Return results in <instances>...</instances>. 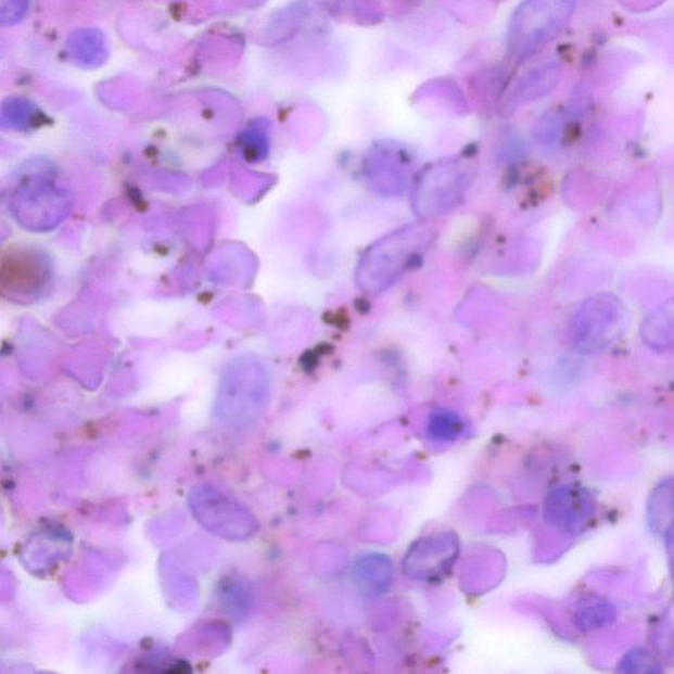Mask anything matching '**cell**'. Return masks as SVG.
I'll use <instances>...</instances> for the list:
<instances>
[{
	"mask_svg": "<svg viewBox=\"0 0 674 674\" xmlns=\"http://www.w3.org/2000/svg\"><path fill=\"white\" fill-rule=\"evenodd\" d=\"M52 280L49 258L30 246H12L0 253V294L10 300L34 301Z\"/></svg>",
	"mask_w": 674,
	"mask_h": 674,
	"instance_id": "6da1fadb",
	"label": "cell"
},
{
	"mask_svg": "<svg viewBox=\"0 0 674 674\" xmlns=\"http://www.w3.org/2000/svg\"><path fill=\"white\" fill-rule=\"evenodd\" d=\"M72 207L69 193L59 185L35 179L22 185L12 196V213L24 228L51 231L66 218Z\"/></svg>",
	"mask_w": 674,
	"mask_h": 674,
	"instance_id": "7a4b0ae2",
	"label": "cell"
},
{
	"mask_svg": "<svg viewBox=\"0 0 674 674\" xmlns=\"http://www.w3.org/2000/svg\"><path fill=\"white\" fill-rule=\"evenodd\" d=\"M459 556L460 539L454 531L420 537L405 556L406 576L419 583H435L447 576Z\"/></svg>",
	"mask_w": 674,
	"mask_h": 674,
	"instance_id": "3957f363",
	"label": "cell"
},
{
	"mask_svg": "<svg viewBox=\"0 0 674 674\" xmlns=\"http://www.w3.org/2000/svg\"><path fill=\"white\" fill-rule=\"evenodd\" d=\"M596 499L589 488L567 484L554 488L544 499V518L569 536L584 534L595 521Z\"/></svg>",
	"mask_w": 674,
	"mask_h": 674,
	"instance_id": "277c9868",
	"label": "cell"
},
{
	"mask_svg": "<svg viewBox=\"0 0 674 674\" xmlns=\"http://www.w3.org/2000/svg\"><path fill=\"white\" fill-rule=\"evenodd\" d=\"M472 170L462 169L459 165H443V168L430 169L420 181V191L423 195L432 198L434 207L443 213L447 208H453L466 195L471 187ZM430 203V204H432Z\"/></svg>",
	"mask_w": 674,
	"mask_h": 674,
	"instance_id": "5b68a950",
	"label": "cell"
},
{
	"mask_svg": "<svg viewBox=\"0 0 674 674\" xmlns=\"http://www.w3.org/2000/svg\"><path fill=\"white\" fill-rule=\"evenodd\" d=\"M65 51L72 63L82 69H97L109 58L106 37L101 30L92 28L73 33L66 41Z\"/></svg>",
	"mask_w": 674,
	"mask_h": 674,
	"instance_id": "8992f818",
	"label": "cell"
},
{
	"mask_svg": "<svg viewBox=\"0 0 674 674\" xmlns=\"http://www.w3.org/2000/svg\"><path fill=\"white\" fill-rule=\"evenodd\" d=\"M393 581L392 561L382 555H369L358 562L356 583L365 596H380L387 592Z\"/></svg>",
	"mask_w": 674,
	"mask_h": 674,
	"instance_id": "52a82bcc",
	"label": "cell"
},
{
	"mask_svg": "<svg viewBox=\"0 0 674 674\" xmlns=\"http://www.w3.org/2000/svg\"><path fill=\"white\" fill-rule=\"evenodd\" d=\"M648 524L654 535L671 539L673 530V481L666 479L649 497Z\"/></svg>",
	"mask_w": 674,
	"mask_h": 674,
	"instance_id": "ba28073f",
	"label": "cell"
},
{
	"mask_svg": "<svg viewBox=\"0 0 674 674\" xmlns=\"http://www.w3.org/2000/svg\"><path fill=\"white\" fill-rule=\"evenodd\" d=\"M615 620V609L601 597L589 596L583 599L574 611L573 623L583 633H595L609 626Z\"/></svg>",
	"mask_w": 674,
	"mask_h": 674,
	"instance_id": "9c48e42d",
	"label": "cell"
},
{
	"mask_svg": "<svg viewBox=\"0 0 674 674\" xmlns=\"http://www.w3.org/2000/svg\"><path fill=\"white\" fill-rule=\"evenodd\" d=\"M463 420L450 410H436L431 414L427 424V435L437 443L456 442L463 434Z\"/></svg>",
	"mask_w": 674,
	"mask_h": 674,
	"instance_id": "30bf717a",
	"label": "cell"
},
{
	"mask_svg": "<svg viewBox=\"0 0 674 674\" xmlns=\"http://www.w3.org/2000/svg\"><path fill=\"white\" fill-rule=\"evenodd\" d=\"M2 125L12 129L33 128L37 120V110L33 103L24 98H9L0 109Z\"/></svg>",
	"mask_w": 674,
	"mask_h": 674,
	"instance_id": "8fae6325",
	"label": "cell"
},
{
	"mask_svg": "<svg viewBox=\"0 0 674 674\" xmlns=\"http://www.w3.org/2000/svg\"><path fill=\"white\" fill-rule=\"evenodd\" d=\"M618 672L654 674L661 673L663 670H661L659 661L653 657V653L645 648H635L624 654Z\"/></svg>",
	"mask_w": 674,
	"mask_h": 674,
	"instance_id": "7c38bea8",
	"label": "cell"
},
{
	"mask_svg": "<svg viewBox=\"0 0 674 674\" xmlns=\"http://www.w3.org/2000/svg\"><path fill=\"white\" fill-rule=\"evenodd\" d=\"M30 0H0V26H12L27 15Z\"/></svg>",
	"mask_w": 674,
	"mask_h": 674,
	"instance_id": "4fadbf2b",
	"label": "cell"
}]
</instances>
